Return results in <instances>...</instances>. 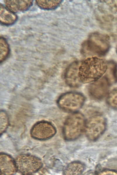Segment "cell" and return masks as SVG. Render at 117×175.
<instances>
[{
  "label": "cell",
  "mask_w": 117,
  "mask_h": 175,
  "mask_svg": "<svg viewBox=\"0 0 117 175\" xmlns=\"http://www.w3.org/2000/svg\"><path fill=\"white\" fill-rule=\"evenodd\" d=\"M109 62L96 57L86 58L79 64V76L81 83H92L102 77L107 71Z\"/></svg>",
  "instance_id": "6da1fadb"
},
{
  "label": "cell",
  "mask_w": 117,
  "mask_h": 175,
  "mask_svg": "<svg viewBox=\"0 0 117 175\" xmlns=\"http://www.w3.org/2000/svg\"><path fill=\"white\" fill-rule=\"evenodd\" d=\"M82 46V50L84 54L103 55L108 52L110 48V38L107 35L94 32L90 35Z\"/></svg>",
  "instance_id": "7a4b0ae2"
},
{
  "label": "cell",
  "mask_w": 117,
  "mask_h": 175,
  "mask_svg": "<svg viewBox=\"0 0 117 175\" xmlns=\"http://www.w3.org/2000/svg\"><path fill=\"white\" fill-rule=\"evenodd\" d=\"M85 123L83 116L80 113L75 112L69 116L63 127L64 138L72 141L78 138L85 130Z\"/></svg>",
  "instance_id": "3957f363"
},
{
  "label": "cell",
  "mask_w": 117,
  "mask_h": 175,
  "mask_svg": "<svg viewBox=\"0 0 117 175\" xmlns=\"http://www.w3.org/2000/svg\"><path fill=\"white\" fill-rule=\"evenodd\" d=\"M85 100L84 96L76 92H69L61 95L57 104L60 108L68 112L75 113L82 106Z\"/></svg>",
  "instance_id": "277c9868"
},
{
  "label": "cell",
  "mask_w": 117,
  "mask_h": 175,
  "mask_svg": "<svg viewBox=\"0 0 117 175\" xmlns=\"http://www.w3.org/2000/svg\"><path fill=\"white\" fill-rule=\"evenodd\" d=\"M17 170L24 174H29L38 171L42 165L38 158L28 154L18 155L15 160Z\"/></svg>",
  "instance_id": "5b68a950"
},
{
  "label": "cell",
  "mask_w": 117,
  "mask_h": 175,
  "mask_svg": "<svg viewBox=\"0 0 117 175\" xmlns=\"http://www.w3.org/2000/svg\"><path fill=\"white\" fill-rule=\"evenodd\" d=\"M106 122L102 116L96 115L90 118L85 123V130L87 138L92 141L98 139L104 132Z\"/></svg>",
  "instance_id": "8992f818"
},
{
  "label": "cell",
  "mask_w": 117,
  "mask_h": 175,
  "mask_svg": "<svg viewBox=\"0 0 117 175\" xmlns=\"http://www.w3.org/2000/svg\"><path fill=\"white\" fill-rule=\"evenodd\" d=\"M111 83L106 76L102 77L92 83L88 87L90 96L96 100L103 99L108 94Z\"/></svg>",
  "instance_id": "52a82bcc"
},
{
  "label": "cell",
  "mask_w": 117,
  "mask_h": 175,
  "mask_svg": "<svg viewBox=\"0 0 117 175\" xmlns=\"http://www.w3.org/2000/svg\"><path fill=\"white\" fill-rule=\"evenodd\" d=\"M56 129L51 123L42 121L37 123L32 128L30 134L34 138L44 140L49 139L56 134Z\"/></svg>",
  "instance_id": "ba28073f"
},
{
  "label": "cell",
  "mask_w": 117,
  "mask_h": 175,
  "mask_svg": "<svg viewBox=\"0 0 117 175\" xmlns=\"http://www.w3.org/2000/svg\"><path fill=\"white\" fill-rule=\"evenodd\" d=\"M79 63L74 62L66 68L64 77L66 83L70 87L76 88L79 87L81 82L79 78L78 70Z\"/></svg>",
  "instance_id": "9c48e42d"
},
{
  "label": "cell",
  "mask_w": 117,
  "mask_h": 175,
  "mask_svg": "<svg viewBox=\"0 0 117 175\" xmlns=\"http://www.w3.org/2000/svg\"><path fill=\"white\" fill-rule=\"evenodd\" d=\"M0 169L1 174L9 175L14 174L17 170L15 160L9 155L1 153Z\"/></svg>",
  "instance_id": "30bf717a"
},
{
  "label": "cell",
  "mask_w": 117,
  "mask_h": 175,
  "mask_svg": "<svg viewBox=\"0 0 117 175\" xmlns=\"http://www.w3.org/2000/svg\"><path fill=\"white\" fill-rule=\"evenodd\" d=\"M4 3L9 10L13 12L28 10L32 5L33 0H5Z\"/></svg>",
  "instance_id": "8fae6325"
},
{
  "label": "cell",
  "mask_w": 117,
  "mask_h": 175,
  "mask_svg": "<svg viewBox=\"0 0 117 175\" xmlns=\"http://www.w3.org/2000/svg\"><path fill=\"white\" fill-rule=\"evenodd\" d=\"M16 15L0 4V20L1 23L5 25H10L16 21Z\"/></svg>",
  "instance_id": "7c38bea8"
},
{
  "label": "cell",
  "mask_w": 117,
  "mask_h": 175,
  "mask_svg": "<svg viewBox=\"0 0 117 175\" xmlns=\"http://www.w3.org/2000/svg\"><path fill=\"white\" fill-rule=\"evenodd\" d=\"M85 169L84 164L79 162H73L69 163L66 167L64 174L67 175H76L81 174Z\"/></svg>",
  "instance_id": "4fadbf2b"
},
{
  "label": "cell",
  "mask_w": 117,
  "mask_h": 175,
  "mask_svg": "<svg viewBox=\"0 0 117 175\" xmlns=\"http://www.w3.org/2000/svg\"><path fill=\"white\" fill-rule=\"evenodd\" d=\"M37 5L45 10H52L56 8L62 1L61 0H36Z\"/></svg>",
  "instance_id": "5bb4252c"
},
{
  "label": "cell",
  "mask_w": 117,
  "mask_h": 175,
  "mask_svg": "<svg viewBox=\"0 0 117 175\" xmlns=\"http://www.w3.org/2000/svg\"><path fill=\"white\" fill-rule=\"evenodd\" d=\"M0 45V62L4 61L8 56L9 52V45L6 39L3 37H1Z\"/></svg>",
  "instance_id": "9a60e30c"
},
{
  "label": "cell",
  "mask_w": 117,
  "mask_h": 175,
  "mask_svg": "<svg viewBox=\"0 0 117 175\" xmlns=\"http://www.w3.org/2000/svg\"><path fill=\"white\" fill-rule=\"evenodd\" d=\"M106 102L110 107L117 109V88L112 90L108 94Z\"/></svg>",
  "instance_id": "2e32d148"
},
{
  "label": "cell",
  "mask_w": 117,
  "mask_h": 175,
  "mask_svg": "<svg viewBox=\"0 0 117 175\" xmlns=\"http://www.w3.org/2000/svg\"><path fill=\"white\" fill-rule=\"evenodd\" d=\"M8 125V119L6 113L4 111H1L0 113L1 134L5 131Z\"/></svg>",
  "instance_id": "e0dca14e"
},
{
  "label": "cell",
  "mask_w": 117,
  "mask_h": 175,
  "mask_svg": "<svg viewBox=\"0 0 117 175\" xmlns=\"http://www.w3.org/2000/svg\"><path fill=\"white\" fill-rule=\"evenodd\" d=\"M98 175H117V171L113 170L105 169L100 171L98 173Z\"/></svg>",
  "instance_id": "ac0fdd59"
},
{
  "label": "cell",
  "mask_w": 117,
  "mask_h": 175,
  "mask_svg": "<svg viewBox=\"0 0 117 175\" xmlns=\"http://www.w3.org/2000/svg\"><path fill=\"white\" fill-rule=\"evenodd\" d=\"M106 2L112 11L117 12V0L108 1Z\"/></svg>",
  "instance_id": "d6986e66"
},
{
  "label": "cell",
  "mask_w": 117,
  "mask_h": 175,
  "mask_svg": "<svg viewBox=\"0 0 117 175\" xmlns=\"http://www.w3.org/2000/svg\"><path fill=\"white\" fill-rule=\"evenodd\" d=\"M116 80H117V65H116Z\"/></svg>",
  "instance_id": "ffe728a7"
},
{
  "label": "cell",
  "mask_w": 117,
  "mask_h": 175,
  "mask_svg": "<svg viewBox=\"0 0 117 175\" xmlns=\"http://www.w3.org/2000/svg\"></svg>",
  "instance_id": "44dd1931"
}]
</instances>
